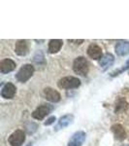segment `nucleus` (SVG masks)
<instances>
[{
  "label": "nucleus",
  "instance_id": "f257e3e1",
  "mask_svg": "<svg viewBox=\"0 0 129 146\" xmlns=\"http://www.w3.org/2000/svg\"><path fill=\"white\" fill-rule=\"evenodd\" d=\"M73 69L75 73L81 75V76H86L88 72V62L84 56H79L74 60Z\"/></svg>",
  "mask_w": 129,
  "mask_h": 146
},
{
  "label": "nucleus",
  "instance_id": "f03ea898",
  "mask_svg": "<svg viewBox=\"0 0 129 146\" xmlns=\"http://www.w3.org/2000/svg\"><path fill=\"white\" fill-rule=\"evenodd\" d=\"M34 73V67L31 64H24L20 67V69L18 70V72L16 75V78L18 82L24 83L27 80H29L32 77Z\"/></svg>",
  "mask_w": 129,
  "mask_h": 146
},
{
  "label": "nucleus",
  "instance_id": "7ed1b4c3",
  "mask_svg": "<svg viewBox=\"0 0 129 146\" xmlns=\"http://www.w3.org/2000/svg\"><path fill=\"white\" fill-rule=\"evenodd\" d=\"M81 85V81L76 78V77L68 76L64 77V78L60 79L58 81V87L61 89H65V90H70V89H76L80 87Z\"/></svg>",
  "mask_w": 129,
  "mask_h": 146
},
{
  "label": "nucleus",
  "instance_id": "20e7f679",
  "mask_svg": "<svg viewBox=\"0 0 129 146\" xmlns=\"http://www.w3.org/2000/svg\"><path fill=\"white\" fill-rule=\"evenodd\" d=\"M25 141V133L20 129L14 131L9 137V143L11 146H22Z\"/></svg>",
  "mask_w": 129,
  "mask_h": 146
},
{
  "label": "nucleus",
  "instance_id": "39448f33",
  "mask_svg": "<svg viewBox=\"0 0 129 146\" xmlns=\"http://www.w3.org/2000/svg\"><path fill=\"white\" fill-rule=\"evenodd\" d=\"M53 110V106L49 104H43L39 106L36 110H34L32 113V117L36 120H43L47 115H49Z\"/></svg>",
  "mask_w": 129,
  "mask_h": 146
},
{
  "label": "nucleus",
  "instance_id": "423d86ee",
  "mask_svg": "<svg viewBox=\"0 0 129 146\" xmlns=\"http://www.w3.org/2000/svg\"><path fill=\"white\" fill-rule=\"evenodd\" d=\"M86 133L83 131H78L71 136L68 141V146H82L86 140Z\"/></svg>",
  "mask_w": 129,
  "mask_h": 146
},
{
  "label": "nucleus",
  "instance_id": "0eeeda50",
  "mask_svg": "<svg viewBox=\"0 0 129 146\" xmlns=\"http://www.w3.org/2000/svg\"><path fill=\"white\" fill-rule=\"evenodd\" d=\"M74 120V116L72 114H66L64 116H62L61 118L59 119V121L57 122L55 128V131H58L59 129H65L66 127H68L69 125H71L73 123Z\"/></svg>",
  "mask_w": 129,
  "mask_h": 146
},
{
  "label": "nucleus",
  "instance_id": "6e6552de",
  "mask_svg": "<svg viewBox=\"0 0 129 146\" xmlns=\"http://www.w3.org/2000/svg\"><path fill=\"white\" fill-rule=\"evenodd\" d=\"M29 51V44L26 40H18L16 43L15 52L18 56H25Z\"/></svg>",
  "mask_w": 129,
  "mask_h": 146
},
{
  "label": "nucleus",
  "instance_id": "1a4fd4ad",
  "mask_svg": "<svg viewBox=\"0 0 129 146\" xmlns=\"http://www.w3.org/2000/svg\"><path fill=\"white\" fill-rule=\"evenodd\" d=\"M16 91H17V89H16L15 85H13L12 83H7L3 86V88H2L1 90V96L2 98H13L14 96L16 95Z\"/></svg>",
  "mask_w": 129,
  "mask_h": 146
},
{
  "label": "nucleus",
  "instance_id": "9d476101",
  "mask_svg": "<svg viewBox=\"0 0 129 146\" xmlns=\"http://www.w3.org/2000/svg\"><path fill=\"white\" fill-rule=\"evenodd\" d=\"M16 66L17 65H16V62L14 60H10V58H6V60H3L0 62V72L2 74H6V73L13 71Z\"/></svg>",
  "mask_w": 129,
  "mask_h": 146
},
{
  "label": "nucleus",
  "instance_id": "9b49d317",
  "mask_svg": "<svg viewBox=\"0 0 129 146\" xmlns=\"http://www.w3.org/2000/svg\"><path fill=\"white\" fill-rule=\"evenodd\" d=\"M88 55L93 60H101L102 58V49L96 44H91L88 48Z\"/></svg>",
  "mask_w": 129,
  "mask_h": 146
},
{
  "label": "nucleus",
  "instance_id": "f8f14e48",
  "mask_svg": "<svg viewBox=\"0 0 129 146\" xmlns=\"http://www.w3.org/2000/svg\"><path fill=\"white\" fill-rule=\"evenodd\" d=\"M44 95H45V98L47 100L51 101V102H58L60 100L59 93L51 88H46L44 90Z\"/></svg>",
  "mask_w": 129,
  "mask_h": 146
},
{
  "label": "nucleus",
  "instance_id": "ddd939ff",
  "mask_svg": "<svg viewBox=\"0 0 129 146\" xmlns=\"http://www.w3.org/2000/svg\"><path fill=\"white\" fill-rule=\"evenodd\" d=\"M116 53L120 56L128 55L129 54V42L119 41L116 46Z\"/></svg>",
  "mask_w": 129,
  "mask_h": 146
},
{
  "label": "nucleus",
  "instance_id": "4468645a",
  "mask_svg": "<svg viewBox=\"0 0 129 146\" xmlns=\"http://www.w3.org/2000/svg\"><path fill=\"white\" fill-rule=\"evenodd\" d=\"M112 131L114 133L115 136H116V139L118 140H123L125 139L126 137V133L124 131L123 127L119 124H116V125H113L112 126Z\"/></svg>",
  "mask_w": 129,
  "mask_h": 146
},
{
  "label": "nucleus",
  "instance_id": "2eb2a0df",
  "mask_svg": "<svg viewBox=\"0 0 129 146\" xmlns=\"http://www.w3.org/2000/svg\"><path fill=\"white\" fill-rule=\"evenodd\" d=\"M63 41L60 39H51L49 43V53L55 54L61 49Z\"/></svg>",
  "mask_w": 129,
  "mask_h": 146
},
{
  "label": "nucleus",
  "instance_id": "dca6fc26",
  "mask_svg": "<svg viewBox=\"0 0 129 146\" xmlns=\"http://www.w3.org/2000/svg\"><path fill=\"white\" fill-rule=\"evenodd\" d=\"M114 60H115L114 56H113L112 54L107 53V54H105V55L102 56L101 60H99V64H100V66L103 68H107V67H109L110 65L113 64Z\"/></svg>",
  "mask_w": 129,
  "mask_h": 146
},
{
  "label": "nucleus",
  "instance_id": "f3484780",
  "mask_svg": "<svg viewBox=\"0 0 129 146\" xmlns=\"http://www.w3.org/2000/svg\"><path fill=\"white\" fill-rule=\"evenodd\" d=\"M127 102L123 100V98H119L116 103V108H115V112L116 113H120L127 109Z\"/></svg>",
  "mask_w": 129,
  "mask_h": 146
},
{
  "label": "nucleus",
  "instance_id": "a211bd4d",
  "mask_svg": "<svg viewBox=\"0 0 129 146\" xmlns=\"http://www.w3.org/2000/svg\"><path fill=\"white\" fill-rule=\"evenodd\" d=\"M55 120H56L55 116H51V117H50V118H49L48 120H47L45 123H44V125H45V126H50V125H51L53 123H55Z\"/></svg>",
  "mask_w": 129,
  "mask_h": 146
},
{
  "label": "nucleus",
  "instance_id": "6ab92c4d",
  "mask_svg": "<svg viewBox=\"0 0 129 146\" xmlns=\"http://www.w3.org/2000/svg\"><path fill=\"white\" fill-rule=\"evenodd\" d=\"M69 42H75L76 44H81L84 42V40H69Z\"/></svg>",
  "mask_w": 129,
  "mask_h": 146
},
{
  "label": "nucleus",
  "instance_id": "aec40b11",
  "mask_svg": "<svg viewBox=\"0 0 129 146\" xmlns=\"http://www.w3.org/2000/svg\"><path fill=\"white\" fill-rule=\"evenodd\" d=\"M27 146H32V143H29V144H28Z\"/></svg>",
  "mask_w": 129,
  "mask_h": 146
},
{
  "label": "nucleus",
  "instance_id": "412c9836",
  "mask_svg": "<svg viewBox=\"0 0 129 146\" xmlns=\"http://www.w3.org/2000/svg\"><path fill=\"white\" fill-rule=\"evenodd\" d=\"M127 63H128V64H129V60H127Z\"/></svg>",
  "mask_w": 129,
  "mask_h": 146
}]
</instances>
